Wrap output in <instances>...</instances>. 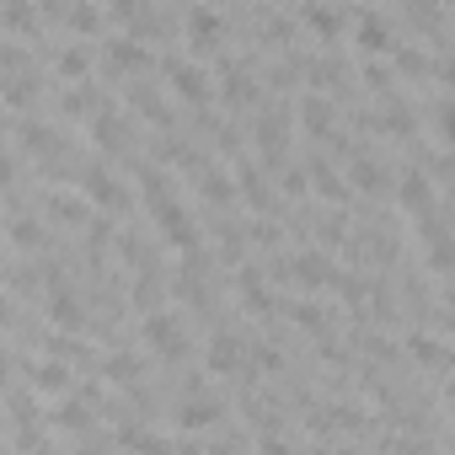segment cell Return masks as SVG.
<instances>
[{"instance_id": "8fae6325", "label": "cell", "mask_w": 455, "mask_h": 455, "mask_svg": "<svg viewBox=\"0 0 455 455\" xmlns=\"http://www.w3.org/2000/svg\"><path fill=\"white\" fill-rule=\"evenodd\" d=\"M204 364H209L214 375H231V370L242 364V343H236V338H209V348H204Z\"/></svg>"}, {"instance_id": "8d00e7d4", "label": "cell", "mask_w": 455, "mask_h": 455, "mask_svg": "<svg viewBox=\"0 0 455 455\" xmlns=\"http://www.w3.org/2000/svg\"><path fill=\"white\" fill-rule=\"evenodd\" d=\"M311 455H338V450H327V444H316V450H311Z\"/></svg>"}, {"instance_id": "cb8c5ba5", "label": "cell", "mask_w": 455, "mask_h": 455, "mask_svg": "<svg viewBox=\"0 0 455 455\" xmlns=\"http://www.w3.org/2000/svg\"><path fill=\"white\" fill-rule=\"evenodd\" d=\"M12 242L17 247H44V231H38L28 214H12Z\"/></svg>"}, {"instance_id": "7c38bea8", "label": "cell", "mask_w": 455, "mask_h": 455, "mask_svg": "<svg viewBox=\"0 0 455 455\" xmlns=\"http://www.w3.org/2000/svg\"><path fill=\"white\" fill-rule=\"evenodd\" d=\"M92 140H97L102 150H124V145H129V134H124V118H118L113 108H102V113L92 118Z\"/></svg>"}, {"instance_id": "4dcf8cb0", "label": "cell", "mask_w": 455, "mask_h": 455, "mask_svg": "<svg viewBox=\"0 0 455 455\" xmlns=\"http://www.w3.org/2000/svg\"><path fill=\"white\" fill-rule=\"evenodd\" d=\"M198 182H204V193H209V198H220V204H231V177H220V172L209 177V172H204Z\"/></svg>"}, {"instance_id": "6da1fadb", "label": "cell", "mask_w": 455, "mask_h": 455, "mask_svg": "<svg viewBox=\"0 0 455 455\" xmlns=\"http://www.w3.org/2000/svg\"><path fill=\"white\" fill-rule=\"evenodd\" d=\"M140 338H145L156 354H166V359H182V322H177V316H166V311H145V322H140Z\"/></svg>"}, {"instance_id": "e575fe53", "label": "cell", "mask_w": 455, "mask_h": 455, "mask_svg": "<svg viewBox=\"0 0 455 455\" xmlns=\"http://www.w3.org/2000/svg\"><path fill=\"white\" fill-rule=\"evenodd\" d=\"M258 455H290V444H284V439H274V434H268V439H263V450H258Z\"/></svg>"}, {"instance_id": "9a60e30c", "label": "cell", "mask_w": 455, "mask_h": 455, "mask_svg": "<svg viewBox=\"0 0 455 455\" xmlns=\"http://www.w3.org/2000/svg\"><path fill=\"white\" fill-rule=\"evenodd\" d=\"M54 70H60L65 81H81V86H86V70H92V54H86L81 44H65V49L54 54Z\"/></svg>"}, {"instance_id": "e0dca14e", "label": "cell", "mask_w": 455, "mask_h": 455, "mask_svg": "<svg viewBox=\"0 0 455 455\" xmlns=\"http://www.w3.org/2000/svg\"><path fill=\"white\" fill-rule=\"evenodd\" d=\"M306 172H311V188H316L322 198H343V193H348V182L338 177V166H327V161H311Z\"/></svg>"}, {"instance_id": "d6986e66", "label": "cell", "mask_w": 455, "mask_h": 455, "mask_svg": "<svg viewBox=\"0 0 455 455\" xmlns=\"http://www.w3.org/2000/svg\"><path fill=\"white\" fill-rule=\"evenodd\" d=\"M214 418H220L214 402H182V407H177V428H209Z\"/></svg>"}, {"instance_id": "277c9868", "label": "cell", "mask_w": 455, "mask_h": 455, "mask_svg": "<svg viewBox=\"0 0 455 455\" xmlns=\"http://www.w3.org/2000/svg\"><path fill=\"white\" fill-rule=\"evenodd\" d=\"M81 188H86V204H97V209H124V198H129V193L118 188V177L102 172V166H86Z\"/></svg>"}, {"instance_id": "484cf974", "label": "cell", "mask_w": 455, "mask_h": 455, "mask_svg": "<svg viewBox=\"0 0 455 455\" xmlns=\"http://www.w3.org/2000/svg\"><path fill=\"white\" fill-rule=\"evenodd\" d=\"M407 348H412V359H418V364H444V359H450L434 338H407Z\"/></svg>"}, {"instance_id": "d4e9b609", "label": "cell", "mask_w": 455, "mask_h": 455, "mask_svg": "<svg viewBox=\"0 0 455 455\" xmlns=\"http://www.w3.org/2000/svg\"><path fill=\"white\" fill-rule=\"evenodd\" d=\"M354 188H364V193H380V188H386L380 166H375V161H354Z\"/></svg>"}, {"instance_id": "7402d4cb", "label": "cell", "mask_w": 455, "mask_h": 455, "mask_svg": "<svg viewBox=\"0 0 455 455\" xmlns=\"http://www.w3.org/2000/svg\"><path fill=\"white\" fill-rule=\"evenodd\" d=\"M300 17H306L322 38H338V33H343V17H338V12H327V6H306Z\"/></svg>"}, {"instance_id": "ffe728a7", "label": "cell", "mask_w": 455, "mask_h": 455, "mask_svg": "<svg viewBox=\"0 0 455 455\" xmlns=\"http://www.w3.org/2000/svg\"><path fill=\"white\" fill-rule=\"evenodd\" d=\"M129 97H134V108H140V113H145V118H150V124H166V118H172V113H166V102H161V92H156V86H134V92H129Z\"/></svg>"}, {"instance_id": "ac0fdd59", "label": "cell", "mask_w": 455, "mask_h": 455, "mask_svg": "<svg viewBox=\"0 0 455 455\" xmlns=\"http://www.w3.org/2000/svg\"><path fill=\"white\" fill-rule=\"evenodd\" d=\"M220 97L231 102V108H247V102L258 97V81H252L247 70H231V76H225V86H220Z\"/></svg>"}, {"instance_id": "4316f807", "label": "cell", "mask_w": 455, "mask_h": 455, "mask_svg": "<svg viewBox=\"0 0 455 455\" xmlns=\"http://www.w3.org/2000/svg\"><path fill=\"white\" fill-rule=\"evenodd\" d=\"M242 193H247V198H252V204H268V182H263V177H258V166H252V161H247V166H242Z\"/></svg>"}, {"instance_id": "2e32d148", "label": "cell", "mask_w": 455, "mask_h": 455, "mask_svg": "<svg viewBox=\"0 0 455 455\" xmlns=\"http://www.w3.org/2000/svg\"><path fill=\"white\" fill-rule=\"evenodd\" d=\"M242 306H247V311H258V316H268V311H274V295H268V284H263L252 268H242Z\"/></svg>"}, {"instance_id": "83f0119b", "label": "cell", "mask_w": 455, "mask_h": 455, "mask_svg": "<svg viewBox=\"0 0 455 455\" xmlns=\"http://www.w3.org/2000/svg\"><path fill=\"white\" fill-rule=\"evenodd\" d=\"M391 60H396L407 76H423V70H428V60H423L418 49H407V44H396V54H391Z\"/></svg>"}, {"instance_id": "5b68a950", "label": "cell", "mask_w": 455, "mask_h": 455, "mask_svg": "<svg viewBox=\"0 0 455 455\" xmlns=\"http://www.w3.org/2000/svg\"><path fill=\"white\" fill-rule=\"evenodd\" d=\"M295 118H300V129L327 134V129L338 124V108L327 102V92H306V97H300V108H295Z\"/></svg>"}, {"instance_id": "3957f363", "label": "cell", "mask_w": 455, "mask_h": 455, "mask_svg": "<svg viewBox=\"0 0 455 455\" xmlns=\"http://www.w3.org/2000/svg\"><path fill=\"white\" fill-rule=\"evenodd\" d=\"M166 81H172V92H177L182 102H204V97H209V76H204L198 60H172V65H166Z\"/></svg>"}, {"instance_id": "1f68e13d", "label": "cell", "mask_w": 455, "mask_h": 455, "mask_svg": "<svg viewBox=\"0 0 455 455\" xmlns=\"http://www.w3.org/2000/svg\"><path fill=\"white\" fill-rule=\"evenodd\" d=\"M290 322H300V327H311V332H322V322H327V316H322L316 306H290Z\"/></svg>"}, {"instance_id": "d590c367", "label": "cell", "mask_w": 455, "mask_h": 455, "mask_svg": "<svg viewBox=\"0 0 455 455\" xmlns=\"http://www.w3.org/2000/svg\"><path fill=\"white\" fill-rule=\"evenodd\" d=\"M439 81H444V86L455 92V60H439Z\"/></svg>"}, {"instance_id": "30bf717a", "label": "cell", "mask_w": 455, "mask_h": 455, "mask_svg": "<svg viewBox=\"0 0 455 455\" xmlns=\"http://www.w3.org/2000/svg\"><path fill=\"white\" fill-rule=\"evenodd\" d=\"M44 311H49V322H54V327H65V332H76V327H86V311L76 306V295H70V290H54Z\"/></svg>"}, {"instance_id": "d6a6232c", "label": "cell", "mask_w": 455, "mask_h": 455, "mask_svg": "<svg viewBox=\"0 0 455 455\" xmlns=\"http://www.w3.org/2000/svg\"><path fill=\"white\" fill-rule=\"evenodd\" d=\"M108 375H113V380H134V375H140V364H134L129 354H113V359H108Z\"/></svg>"}, {"instance_id": "8992f818", "label": "cell", "mask_w": 455, "mask_h": 455, "mask_svg": "<svg viewBox=\"0 0 455 455\" xmlns=\"http://www.w3.org/2000/svg\"><path fill=\"white\" fill-rule=\"evenodd\" d=\"M396 204L412 209V214H428V204H434L428 172H402V177H396Z\"/></svg>"}, {"instance_id": "5bb4252c", "label": "cell", "mask_w": 455, "mask_h": 455, "mask_svg": "<svg viewBox=\"0 0 455 455\" xmlns=\"http://www.w3.org/2000/svg\"><path fill=\"white\" fill-rule=\"evenodd\" d=\"M145 60H150V54H145L140 38H113V44H108V65H113V70H140Z\"/></svg>"}, {"instance_id": "44dd1931", "label": "cell", "mask_w": 455, "mask_h": 455, "mask_svg": "<svg viewBox=\"0 0 455 455\" xmlns=\"http://www.w3.org/2000/svg\"><path fill=\"white\" fill-rule=\"evenodd\" d=\"M49 209H54L60 220H70V225H81V220L92 214V204H86V198H70V193H49Z\"/></svg>"}, {"instance_id": "603a6c76", "label": "cell", "mask_w": 455, "mask_h": 455, "mask_svg": "<svg viewBox=\"0 0 455 455\" xmlns=\"http://www.w3.org/2000/svg\"><path fill=\"white\" fill-rule=\"evenodd\" d=\"M65 380H70V375H65V364H54V359H44V364L33 370V386H38V391H49V396H54V391H65Z\"/></svg>"}, {"instance_id": "f1b7e54d", "label": "cell", "mask_w": 455, "mask_h": 455, "mask_svg": "<svg viewBox=\"0 0 455 455\" xmlns=\"http://www.w3.org/2000/svg\"><path fill=\"white\" fill-rule=\"evenodd\" d=\"M434 124H439V140L455 145V102H439V108H434Z\"/></svg>"}, {"instance_id": "836d02e7", "label": "cell", "mask_w": 455, "mask_h": 455, "mask_svg": "<svg viewBox=\"0 0 455 455\" xmlns=\"http://www.w3.org/2000/svg\"><path fill=\"white\" fill-rule=\"evenodd\" d=\"M364 81H370L375 92H386V86H391V70H380V65H364Z\"/></svg>"}, {"instance_id": "4fadbf2b", "label": "cell", "mask_w": 455, "mask_h": 455, "mask_svg": "<svg viewBox=\"0 0 455 455\" xmlns=\"http://www.w3.org/2000/svg\"><path fill=\"white\" fill-rule=\"evenodd\" d=\"M258 150H263L268 161L284 156V113H263V118H258Z\"/></svg>"}, {"instance_id": "9c48e42d", "label": "cell", "mask_w": 455, "mask_h": 455, "mask_svg": "<svg viewBox=\"0 0 455 455\" xmlns=\"http://www.w3.org/2000/svg\"><path fill=\"white\" fill-rule=\"evenodd\" d=\"M290 274H295L300 284H311V290H322V284H338V274H332L327 252H300V258L290 263Z\"/></svg>"}, {"instance_id": "52a82bcc", "label": "cell", "mask_w": 455, "mask_h": 455, "mask_svg": "<svg viewBox=\"0 0 455 455\" xmlns=\"http://www.w3.org/2000/svg\"><path fill=\"white\" fill-rule=\"evenodd\" d=\"M188 38H193V49H214L220 44V12H209V6H188Z\"/></svg>"}, {"instance_id": "ba28073f", "label": "cell", "mask_w": 455, "mask_h": 455, "mask_svg": "<svg viewBox=\"0 0 455 455\" xmlns=\"http://www.w3.org/2000/svg\"><path fill=\"white\" fill-rule=\"evenodd\" d=\"M354 38H359V49H364V54H396L391 28H386L375 12H359V33H354Z\"/></svg>"}, {"instance_id": "f546056e", "label": "cell", "mask_w": 455, "mask_h": 455, "mask_svg": "<svg viewBox=\"0 0 455 455\" xmlns=\"http://www.w3.org/2000/svg\"><path fill=\"white\" fill-rule=\"evenodd\" d=\"M97 22H102V12H97V6H70V28H76V33H92Z\"/></svg>"}, {"instance_id": "7a4b0ae2", "label": "cell", "mask_w": 455, "mask_h": 455, "mask_svg": "<svg viewBox=\"0 0 455 455\" xmlns=\"http://www.w3.org/2000/svg\"><path fill=\"white\" fill-rule=\"evenodd\" d=\"M423 263L434 274H455V236L444 231L439 220H423Z\"/></svg>"}]
</instances>
